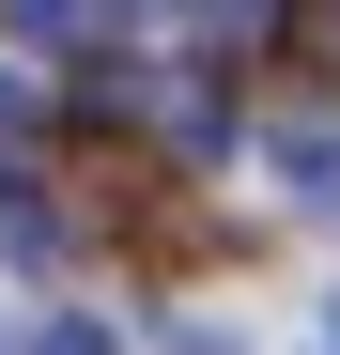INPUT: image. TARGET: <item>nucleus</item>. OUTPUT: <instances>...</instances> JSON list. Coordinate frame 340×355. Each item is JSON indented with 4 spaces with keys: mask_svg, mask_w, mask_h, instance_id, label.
Returning a JSON list of instances; mask_svg holds the SVG:
<instances>
[{
    "mask_svg": "<svg viewBox=\"0 0 340 355\" xmlns=\"http://www.w3.org/2000/svg\"><path fill=\"white\" fill-rule=\"evenodd\" d=\"M46 355H124V340H108V324H46Z\"/></svg>",
    "mask_w": 340,
    "mask_h": 355,
    "instance_id": "nucleus-2",
    "label": "nucleus"
},
{
    "mask_svg": "<svg viewBox=\"0 0 340 355\" xmlns=\"http://www.w3.org/2000/svg\"><path fill=\"white\" fill-rule=\"evenodd\" d=\"M201 16H216V31H263V0H201Z\"/></svg>",
    "mask_w": 340,
    "mask_h": 355,
    "instance_id": "nucleus-3",
    "label": "nucleus"
},
{
    "mask_svg": "<svg viewBox=\"0 0 340 355\" xmlns=\"http://www.w3.org/2000/svg\"><path fill=\"white\" fill-rule=\"evenodd\" d=\"M16 124H31V93H16V78H0V139H16Z\"/></svg>",
    "mask_w": 340,
    "mask_h": 355,
    "instance_id": "nucleus-4",
    "label": "nucleus"
},
{
    "mask_svg": "<svg viewBox=\"0 0 340 355\" xmlns=\"http://www.w3.org/2000/svg\"><path fill=\"white\" fill-rule=\"evenodd\" d=\"M0 248H16V263H46V248H62V216H46L31 186H0Z\"/></svg>",
    "mask_w": 340,
    "mask_h": 355,
    "instance_id": "nucleus-1",
    "label": "nucleus"
},
{
    "mask_svg": "<svg viewBox=\"0 0 340 355\" xmlns=\"http://www.w3.org/2000/svg\"><path fill=\"white\" fill-rule=\"evenodd\" d=\"M325 355H340V324H325Z\"/></svg>",
    "mask_w": 340,
    "mask_h": 355,
    "instance_id": "nucleus-5",
    "label": "nucleus"
}]
</instances>
